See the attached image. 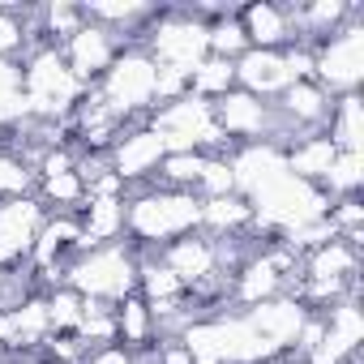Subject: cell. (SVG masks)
<instances>
[{"label": "cell", "mask_w": 364, "mask_h": 364, "mask_svg": "<svg viewBox=\"0 0 364 364\" xmlns=\"http://www.w3.org/2000/svg\"><path fill=\"white\" fill-rule=\"evenodd\" d=\"M210 116L215 124L236 141V146H249V141H266V133L274 129V103H262L253 95H245L240 86L219 95L210 103Z\"/></svg>", "instance_id": "6"}, {"label": "cell", "mask_w": 364, "mask_h": 364, "mask_svg": "<svg viewBox=\"0 0 364 364\" xmlns=\"http://www.w3.org/2000/svg\"><path fill=\"white\" fill-rule=\"evenodd\" d=\"M154 77H159V65L141 48H124L95 86L116 116H150L154 112Z\"/></svg>", "instance_id": "2"}, {"label": "cell", "mask_w": 364, "mask_h": 364, "mask_svg": "<svg viewBox=\"0 0 364 364\" xmlns=\"http://www.w3.org/2000/svg\"><path fill=\"white\" fill-rule=\"evenodd\" d=\"M228 90H236V60L206 56V60L193 69V77H189V95H198V99H206V103H215V99L228 95Z\"/></svg>", "instance_id": "12"}, {"label": "cell", "mask_w": 364, "mask_h": 364, "mask_svg": "<svg viewBox=\"0 0 364 364\" xmlns=\"http://www.w3.org/2000/svg\"><path fill=\"white\" fill-rule=\"evenodd\" d=\"M43 206L39 198H0V270H14L31 262L35 236L43 228Z\"/></svg>", "instance_id": "5"}, {"label": "cell", "mask_w": 364, "mask_h": 364, "mask_svg": "<svg viewBox=\"0 0 364 364\" xmlns=\"http://www.w3.org/2000/svg\"><path fill=\"white\" fill-rule=\"evenodd\" d=\"M35 185H39V176L0 150V198H31Z\"/></svg>", "instance_id": "13"}, {"label": "cell", "mask_w": 364, "mask_h": 364, "mask_svg": "<svg viewBox=\"0 0 364 364\" xmlns=\"http://www.w3.org/2000/svg\"><path fill=\"white\" fill-rule=\"evenodd\" d=\"M124 52V39L116 35V31H107V26H99V22H82V31L73 35V39H65L60 43V60H65V69L82 82V86H95L107 69H112V60Z\"/></svg>", "instance_id": "4"}, {"label": "cell", "mask_w": 364, "mask_h": 364, "mask_svg": "<svg viewBox=\"0 0 364 364\" xmlns=\"http://www.w3.org/2000/svg\"><path fill=\"white\" fill-rule=\"evenodd\" d=\"M326 137L338 154H360V137H364V107L360 95H338L330 116H326Z\"/></svg>", "instance_id": "11"}, {"label": "cell", "mask_w": 364, "mask_h": 364, "mask_svg": "<svg viewBox=\"0 0 364 364\" xmlns=\"http://www.w3.org/2000/svg\"><path fill=\"white\" fill-rule=\"evenodd\" d=\"M163 154H167L163 137L146 124V129H137V133H124V137L112 146L107 159H112V171L124 180V185H137V180H154Z\"/></svg>", "instance_id": "8"}, {"label": "cell", "mask_w": 364, "mask_h": 364, "mask_svg": "<svg viewBox=\"0 0 364 364\" xmlns=\"http://www.w3.org/2000/svg\"><path fill=\"white\" fill-rule=\"evenodd\" d=\"M82 364H129V351H124L120 343H112V347H95Z\"/></svg>", "instance_id": "14"}, {"label": "cell", "mask_w": 364, "mask_h": 364, "mask_svg": "<svg viewBox=\"0 0 364 364\" xmlns=\"http://www.w3.org/2000/svg\"><path fill=\"white\" fill-rule=\"evenodd\" d=\"M313 69H317V86L330 99L360 90V77H364V22H360V9L343 31H334L326 43L313 48Z\"/></svg>", "instance_id": "3"}, {"label": "cell", "mask_w": 364, "mask_h": 364, "mask_svg": "<svg viewBox=\"0 0 364 364\" xmlns=\"http://www.w3.org/2000/svg\"><path fill=\"white\" fill-rule=\"evenodd\" d=\"M198 223H202V202L193 193L150 185L146 193L124 202V240L137 249H163L167 240L198 232Z\"/></svg>", "instance_id": "1"}, {"label": "cell", "mask_w": 364, "mask_h": 364, "mask_svg": "<svg viewBox=\"0 0 364 364\" xmlns=\"http://www.w3.org/2000/svg\"><path fill=\"white\" fill-rule=\"evenodd\" d=\"M240 35L249 48L257 52H283L296 48V22H291V5H270V0H253V5L236 9Z\"/></svg>", "instance_id": "7"}, {"label": "cell", "mask_w": 364, "mask_h": 364, "mask_svg": "<svg viewBox=\"0 0 364 364\" xmlns=\"http://www.w3.org/2000/svg\"><path fill=\"white\" fill-rule=\"evenodd\" d=\"M159 262L176 274L180 287H198L215 274V249H210V236L206 232H189V236H180V240H167L159 249Z\"/></svg>", "instance_id": "9"}, {"label": "cell", "mask_w": 364, "mask_h": 364, "mask_svg": "<svg viewBox=\"0 0 364 364\" xmlns=\"http://www.w3.org/2000/svg\"><path fill=\"white\" fill-rule=\"evenodd\" d=\"M236 86H240L245 95L262 99V103H274V99L291 86L287 65H283V52H257V48H249V52L236 60Z\"/></svg>", "instance_id": "10"}]
</instances>
